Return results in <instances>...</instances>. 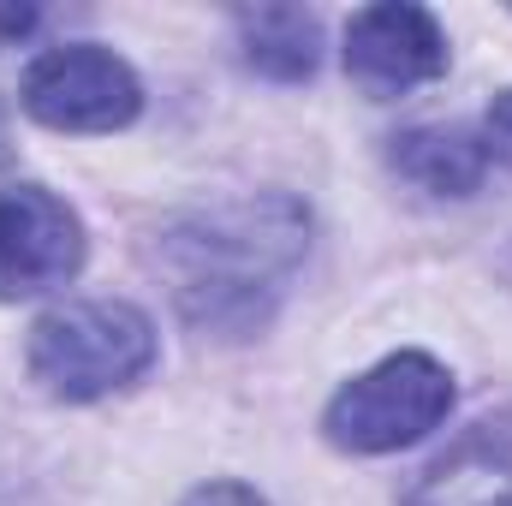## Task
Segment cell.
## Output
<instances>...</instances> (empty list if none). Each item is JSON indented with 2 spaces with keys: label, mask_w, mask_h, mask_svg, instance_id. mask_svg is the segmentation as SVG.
<instances>
[{
  "label": "cell",
  "mask_w": 512,
  "mask_h": 506,
  "mask_svg": "<svg viewBox=\"0 0 512 506\" xmlns=\"http://www.w3.org/2000/svg\"><path fill=\"white\" fill-rule=\"evenodd\" d=\"M310 209L298 197H239L173 221L155 245V262L173 280V304L191 328L221 340H251L274 316L286 274L304 262Z\"/></svg>",
  "instance_id": "obj_1"
},
{
  "label": "cell",
  "mask_w": 512,
  "mask_h": 506,
  "mask_svg": "<svg viewBox=\"0 0 512 506\" xmlns=\"http://www.w3.org/2000/svg\"><path fill=\"white\" fill-rule=\"evenodd\" d=\"M24 364L42 381V393L66 405H90L131 387L155 364V322L120 298H72L30 328Z\"/></svg>",
  "instance_id": "obj_2"
},
{
  "label": "cell",
  "mask_w": 512,
  "mask_h": 506,
  "mask_svg": "<svg viewBox=\"0 0 512 506\" xmlns=\"http://www.w3.org/2000/svg\"><path fill=\"white\" fill-rule=\"evenodd\" d=\"M453 411V376L429 352H393L376 370L352 376L322 411V435L340 453H399L441 429Z\"/></svg>",
  "instance_id": "obj_3"
},
{
  "label": "cell",
  "mask_w": 512,
  "mask_h": 506,
  "mask_svg": "<svg viewBox=\"0 0 512 506\" xmlns=\"http://www.w3.org/2000/svg\"><path fill=\"white\" fill-rule=\"evenodd\" d=\"M18 102L36 126L48 131H120L137 120L143 108V84L126 60L102 42H66V48H48L30 60L24 84H18Z\"/></svg>",
  "instance_id": "obj_4"
},
{
  "label": "cell",
  "mask_w": 512,
  "mask_h": 506,
  "mask_svg": "<svg viewBox=\"0 0 512 506\" xmlns=\"http://www.w3.org/2000/svg\"><path fill=\"white\" fill-rule=\"evenodd\" d=\"M84 268V221L42 185L0 191V298H42Z\"/></svg>",
  "instance_id": "obj_5"
},
{
  "label": "cell",
  "mask_w": 512,
  "mask_h": 506,
  "mask_svg": "<svg viewBox=\"0 0 512 506\" xmlns=\"http://www.w3.org/2000/svg\"><path fill=\"white\" fill-rule=\"evenodd\" d=\"M346 72L358 90H370L382 102L417 90V84H435L447 72V30L435 24V12H423L411 0L364 6L346 24Z\"/></svg>",
  "instance_id": "obj_6"
},
{
  "label": "cell",
  "mask_w": 512,
  "mask_h": 506,
  "mask_svg": "<svg viewBox=\"0 0 512 506\" xmlns=\"http://www.w3.org/2000/svg\"><path fill=\"white\" fill-rule=\"evenodd\" d=\"M405 506H512V411L465 429L423 477L405 489Z\"/></svg>",
  "instance_id": "obj_7"
},
{
  "label": "cell",
  "mask_w": 512,
  "mask_h": 506,
  "mask_svg": "<svg viewBox=\"0 0 512 506\" xmlns=\"http://www.w3.org/2000/svg\"><path fill=\"white\" fill-rule=\"evenodd\" d=\"M393 173L429 197H471L489 179V149L465 126H411L387 149Z\"/></svg>",
  "instance_id": "obj_8"
},
{
  "label": "cell",
  "mask_w": 512,
  "mask_h": 506,
  "mask_svg": "<svg viewBox=\"0 0 512 506\" xmlns=\"http://www.w3.org/2000/svg\"><path fill=\"white\" fill-rule=\"evenodd\" d=\"M233 24H239L245 66L274 84H304L322 66V24L304 6H245Z\"/></svg>",
  "instance_id": "obj_9"
},
{
  "label": "cell",
  "mask_w": 512,
  "mask_h": 506,
  "mask_svg": "<svg viewBox=\"0 0 512 506\" xmlns=\"http://www.w3.org/2000/svg\"><path fill=\"white\" fill-rule=\"evenodd\" d=\"M483 149L501 155L512 167V90H501V96L489 102V114H483Z\"/></svg>",
  "instance_id": "obj_10"
},
{
  "label": "cell",
  "mask_w": 512,
  "mask_h": 506,
  "mask_svg": "<svg viewBox=\"0 0 512 506\" xmlns=\"http://www.w3.org/2000/svg\"><path fill=\"white\" fill-rule=\"evenodd\" d=\"M185 506H268V501L245 483H203V489L185 495Z\"/></svg>",
  "instance_id": "obj_11"
},
{
  "label": "cell",
  "mask_w": 512,
  "mask_h": 506,
  "mask_svg": "<svg viewBox=\"0 0 512 506\" xmlns=\"http://www.w3.org/2000/svg\"><path fill=\"white\" fill-rule=\"evenodd\" d=\"M36 30V6H0V48H12V42H24Z\"/></svg>",
  "instance_id": "obj_12"
},
{
  "label": "cell",
  "mask_w": 512,
  "mask_h": 506,
  "mask_svg": "<svg viewBox=\"0 0 512 506\" xmlns=\"http://www.w3.org/2000/svg\"><path fill=\"white\" fill-rule=\"evenodd\" d=\"M0 161H6V131H0Z\"/></svg>",
  "instance_id": "obj_13"
}]
</instances>
